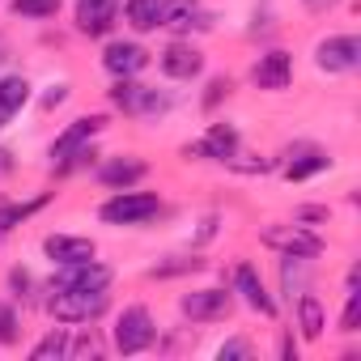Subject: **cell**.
I'll return each mask as SVG.
<instances>
[{"mask_svg": "<svg viewBox=\"0 0 361 361\" xmlns=\"http://www.w3.org/2000/svg\"><path fill=\"white\" fill-rule=\"evenodd\" d=\"M102 128H106V115H81V119H73V123L51 140V149H47L51 166H56V170H73V166H81L85 157H94L90 140H94Z\"/></svg>", "mask_w": 361, "mask_h": 361, "instance_id": "cell-1", "label": "cell"}, {"mask_svg": "<svg viewBox=\"0 0 361 361\" xmlns=\"http://www.w3.org/2000/svg\"><path fill=\"white\" fill-rule=\"evenodd\" d=\"M111 293L106 289H51L47 310L56 323H90L98 314H106Z\"/></svg>", "mask_w": 361, "mask_h": 361, "instance_id": "cell-2", "label": "cell"}, {"mask_svg": "<svg viewBox=\"0 0 361 361\" xmlns=\"http://www.w3.org/2000/svg\"><path fill=\"white\" fill-rule=\"evenodd\" d=\"M111 106H119L123 115L132 119H153V115H166L170 111V94L166 90H153V85H140L132 77H115L111 85Z\"/></svg>", "mask_w": 361, "mask_h": 361, "instance_id": "cell-3", "label": "cell"}, {"mask_svg": "<svg viewBox=\"0 0 361 361\" xmlns=\"http://www.w3.org/2000/svg\"><path fill=\"white\" fill-rule=\"evenodd\" d=\"M161 213V200L153 196V192H115L102 209H98V217L106 221V226H145L149 217H157Z\"/></svg>", "mask_w": 361, "mask_h": 361, "instance_id": "cell-4", "label": "cell"}, {"mask_svg": "<svg viewBox=\"0 0 361 361\" xmlns=\"http://www.w3.org/2000/svg\"><path fill=\"white\" fill-rule=\"evenodd\" d=\"M115 348L123 353V357H136V353H145L153 340H157V327H153V314L145 310V306H128L119 319H115Z\"/></svg>", "mask_w": 361, "mask_h": 361, "instance_id": "cell-5", "label": "cell"}, {"mask_svg": "<svg viewBox=\"0 0 361 361\" xmlns=\"http://www.w3.org/2000/svg\"><path fill=\"white\" fill-rule=\"evenodd\" d=\"M314 64L323 73H353L361 64V39L357 35H331L314 47Z\"/></svg>", "mask_w": 361, "mask_h": 361, "instance_id": "cell-6", "label": "cell"}, {"mask_svg": "<svg viewBox=\"0 0 361 361\" xmlns=\"http://www.w3.org/2000/svg\"><path fill=\"white\" fill-rule=\"evenodd\" d=\"M178 310H183L192 323H217L234 310V298L226 289H192L178 298Z\"/></svg>", "mask_w": 361, "mask_h": 361, "instance_id": "cell-7", "label": "cell"}, {"mask_svg": "<svg viewBox=\"0 0 361 361\" xmlns=\"http://www.w3.org/2000/svg\"><path fill=\"white\" fill-rule=\"evenodd\" d=\"M157 64H161V73H166L170 81H192V77H200L204 56H200V47H196V43L174 39V43H166V51L157 56Z\"/></svg>", "mask_w": 361, "mask_h": 361, "instance_id": "cell-8", "label": "cell"}, {"mask_svg": "<svg viewBox=\"0 0 361 361\" xmlns=\"http://www.w3.org/2000/svg\"><path fill=\"white\" fill-rule=\"evenodd\" d=\"M264 243L276 247L281 255H302V259H319L323 255V238L306 234L302 226H272V230H264Z\"/></svg>", "mask_w": 361, "mask_h": 361, "instance_id": "cell-9", "label": "cell"}, {"mask_svg": "<svg viewBox=\"0 0 361 361\" xmlns=\"http://www.w3.org/2000/svg\"><path fill=\"white\" fill-rule=\"evenodd\" d=\"M183 153H188V157H209V161H230V157L238 153V128H234V123H209L204 140L188 145Z\"/></svg>", "mask_w": 361, "mask_h": 361, "instance_id": "cell-10", "label": "cell"}, {"mask_svg": "<svg viewBox=\"0 0 361 361\" xmlns=\"http://www.w3.org/2000/svg\"><path fill=\"white\" fill-rule=\"evenodd\" d=\"M51 289H111V268L98 259L60 264V276L51 281Z\"/></svg>", "mask_w": 361, "mask_h": 361, "instance_id": "cell-11", "label": "cell"}, {"mask_svg": "<svg viewBox=\"0 0 361 361\" xmlns=\"http://www.w3.org/2000/svg\"><path fill=\"white\" fill-rule=\"evenodd\" d=\"M115 18H119V0H77V30L90 39L111 35Z\"/></svg>", "mask_w": 361, "mask_h": 361, "instance_id": "cell-12", "label": "cell"}, {"mask_svg": "<svg viewBox=\"0 0 361 361\" xmlns=\"http://www.w3.org/2000/svg\"><path fill=\"white\" fill-rule=\"evenodd\" d=\"M102 64H106V73H111V77H136V73H145V68H149V51H145L140 43L115 39V43H106Z\"/></svg>", "mask_w": 361, "mask_h": 361, "instance_id": "cell-13", "label": "cell"}, {"mask_svg": "<svg viewBox=\"0 0 361 361\" xmlns=\"http://www.w3.org/2000/svg\"><path fill=\"white\" fill-rule=\"evenodd\" d=\"M251 81L259 85V90H289V81H293V60H289V51H268V56H259L255 60V68H251Z\"/></svg>", "mask_w": 361, "mask_h": 361, "instance_id": "cell-14", "label": "cell"}, {"mask_svg": "<svg viewBox=\"0 0 361 361\" xmlns=\"http://www.w3.org/2000/svg\"><path fill=\"white\" fill-rule=\"evenodd\" d=\"M234 293H243V302H247L251 310H259L264 319L276 314V302H272L268 285L259 281V272H255L251 264H238V268H234Z\"/></svg>", "mask_w": 361, "mask_h": 361, "instance_id": "cell-15", "label": "cell"}, {"mask_svg": "<svg viewBox=\"0 0 361 361\" xmlns=\"http://www.w3.org/2000/svg\"><path fill=\"white\" fill-rule=\"evenodd\" d=\"M145 174H149V166H145L140 157H111V161L98 170V183L111 188V192H128V188L140 183Z\"/></svg>", "mask_w": 361, "mask_h": 361, "instance_id": "cell-16", "label": "cell"}, {"mask_svg": "<svg viewBox=\"0 0 361 361\" xmlns=\"http://www.w3.org/2000/svg\"><path fill=\"white\" fill-rule=\"evenodd\" d=\"M161 26L183 35L192 26H213V22L200 13V0H161Z\"/></svg>", "mask_w": 361, "mask_h": 361, "instance_id": "cell-17", "label": "cell"}, {"mask_svg": "<svg viewBox=\"0 0 361 361\" xmlns=\"http://www.w3.org/2000/svg\"><path fill=\"white\" fill-rule=\"evenodd\" d=\"M43 251L51 264H81V259H94V243L90 238H73V234H47L43 238Z\"/></svg>", "mask_w": 361, "mask_h": 361, "instance_id": "cell-18", "label": "cell"}, {"mask_svg": "<svg viewBox=\"0 0 361 361\" xmlns=\"http://www.w3.org/2000/svg\"><path fill=\"white\" fill-rule=\"evenodd\" d=\"M30 102V81L22 73H9V77H0V128H5L22 106Z\"/></svg>", "mask_w": 361, "mask_h": 361, "instance_id": "cell-19", "label": "cell"}, {"mask_svg": "<svg viewBox=\"0 0 361 361\" xmlns=\"http://www.w3.org/2000/svg\"><path fill=\"white\" fill-rule=\"evenodd\" d=\"M331 166V157L323 153V149H298V153H289V161H285V178L289 183H302V178H310V174H319V170H327Z\"/></svg>", "mask_w": 361, "mask_h": 361, "instance_id": "cell-20", "label": "cell"}, {"mask_svg": "<svg viewBox=\"0 0 361 361\" xmlns=\"http://www.w3.org/2000/svg\"><path fill=\"white\" fill-rule=\"evenodd\" d=\"M123 18L136 35H149L161 26V0H123Z\"/></svg>", "mask_w": 361, "mask_h": 361, "instance_id": "cell-21", "label": "cell"}, {"mask_svg": "<svg viewBox=\"0 0 361 361\" xmlns=\"http://www.w3.org/2000/svg\"><path fill=\"white\" fill-rule=\"evenodd\" d=\"M298 327H302V336L306 340H319L323 336V327H327V319H323V302L306 289V293H298Z\"/></svg>", "mask_w": 361, "mask_h": 361, "instance_id": "cell-22", "label": "cell"}, {"mask_svg": "<svg viewBox=\"0 0 361 361\" xmlns=\"http://www.w3.org/2000/svg\"><path fill=\"white\" fill-rule=\"evenodd\" d=\"M281 285H285L289 302H293V293H306V289H310V259L285 255V259H281Z\"/></svg>", "mask_w": 361, "mask_h": 361, "instance_id": "cell-23", "label": "cell"}, {"mask_svg": "<svg viewBox=\"0 0 361 361\" xmlns=\"http://www.w3.org/2000/svg\"><path fill=\"white\" fill-rule=\"evenodd\" d=\"M43 204H47V196H35V200H26V204H9V200H0V243H5V234H13L26 217H35Z\"/></svg>", "mask_w": 361, "mask_h": 361, "instance_id": "cell-24", "label": "cell"}, {"mask_svg": "<svg viewBox=\"0 0 361 361\" xmlns=\"http://www.w3.org/2000/svg\"><path fill=\"white\" fill-rule=\"evenodd\" d=\"M51 357H68V336L60 327H51L35 348H30V361H51Z\"/></svg>", "mask_w": 361, "mask_h": 361, "instance_id": "cell-25", "label": "cell"}, {"mask_svg": "<svg viewBox=\"0 0 361 361\" xmlns=\"http://www.w3.org/2000/svg\"><path fill=\"white\" fill-rule=\"evenodd\" d=\"M9 9H13L18 18L43 22V18H56V13H60V0H9Z\"/></svg>", "mask_w": 361, "mask_h": 361, "instance_id": "cell-26", "label": "cell"}, {"mask_svg": "<svg viewBox=\"0 0 361 361\" xmlns=\"http://www.w3.org/2000/svg\"><path fill=\"white\" fill-rule=\"evenodd\" d=\"M22 340V314L13 302H0V344H18Z\"/></svg>", "mask_w": 361, "mask_h": 361, "instance_id": "cell-27", "label": "cell"}, {"mask_svg": "<svg viewBox=\"0 0 361 361\" xmlns=\"http://www.w3.org/2000/svg\"><path fill=\"white\" fill-rule=\"evenodd\" d=\"M361 293L357 285H348V302H344V319H340V331H361Z\"/></svg>", "mask_w": 361, "mask_h": 361, "instance_id": "cell-28", "label": "cell"}, {"mask_svg": "<svg viewBox=\"0 0 361 361\" xmlns=\"http://www.w3.org/2000/svg\"><path fill=\"white\" fill-rule=\"evenodd\" d=\"M196 268H204V259H188V255H178V259H170V264H157L149 276H178V272H196Z\"/></svg>", "mask_w": 361, "mask_h": 361, "instance_id": "cell-29", "label": "cell"}, {"mask_svg": "<svg viewBox=\"0 0 361 361\" xmlns=\"http://www.w3.org/2000/svg\"><path fill=\"white\" fill-rule=\"evenodd\" d=\"M217 357H221V361H247V357H251V340L234 336V340H226V344L217 348Z\"/></svg>", "mask_w": 361, "mask_h": 361, "instance_id": "cell-30", "label": "cell"}, {"mask_svg": "<svg viewBox=\"0 0 361 361\" xmlns=\"http://www.w3.org/2000/svg\"><path fill=\"white\" fill-rule=\"evenodd\" d=\"M230 90H234L230 77H213V81H209V94H204V111H213L221 98H230Z\"/></svg>", "mask_w": 361, "mask_h": 361, "instance_id": "cell-31", "label": "cell"}, {"mask_svg": "<svg viewBox=\"0 0 361 361\" xmlns=\"http://www.w3.org/2000/svg\"><path fill=\"white\" fill-rule=\"evenodd\" d=\"M68 353H73V357H98V353H102V344H98L94 336H81L77 344H68Z\"/></svg>", "mask_w": 361, "mask_h": 361, "instance_id": "cell-32", "label": "cell"}, {"mask_svg": "<svg viewBox=\"0 0 361 361\" xmlns=\"http://www.w3.org/2000/svg\"><path fill=\"white\" fill-rule=\"evenodd\" d=\"M64 98H68V85L60 81V85H51V90L43 94V111H56V106H64Z\"/></svg>", "mask_w": 361, "mask_h": 361, "instance_id": "cell-33", "label": "cell"}, {"mask_svg": "<svg viewBox=\"0 0 361 361\" xmlns=\"http://www.w3.org/2000/svg\"><path fill=\"white\" fill-rule=\"evenodd\" d=\"M9 285H13L18 298H26V289H30V272H26V268H13V272H9Z\"/></svg>", "mask_w": 361, "mask_h": 361, "instance_id": "cell-34", "label": "cell"}, {"mask_svg": "<svg viewBox=\"0 0 361 361\" xmlns=\"http://www.w3.org/2000/svg\"><path fill=\"white\" fill-rule=\"evenodd\" d=\"M298 221H327V209H319V204H306V209H298Z\"/></svg>", "mask_w": 361, "mask_h": 361, "instance_id": "cell-35", "label": "cell"}, {"mask_svg": "<svg viewBox=\"0 0 361 361\" xmlns=\"http://www.w3.org/2000/svg\"><path fill=\"white\" fill-rule=\"evenodd\" d=\"M331 5H336V0H306L310 13H323V9H331Z\"/></svg>", "mask_w": 361, "mask_h": 361, "instance_id": "cell-36", "label": "cell"}, {"mask_svg": "<svg viewBox=\"0 0 361 361\" xmlns=\"http://www.w3.org/2000/svg\"><path fill=\"white\" fill-rule=\"evenodd\" d=\"M9 166H13V161H9V149H0V174H5Z\"/></svg>", "mask_w": 361, "mask_h": 361, "instance_id": "cell-37", "label": "cell"}]
</instances>
